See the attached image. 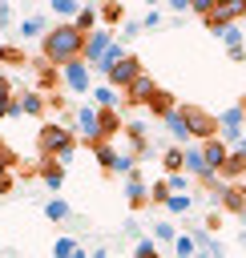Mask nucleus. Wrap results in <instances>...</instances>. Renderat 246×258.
<instances>
[{
	"mask_svg": "<svg viewBox=\"0 0 246 258\" xmlns=\"http://www.w3.org/2000/svg\"><path fill=\"white\" fill-rule=\"evenodd\" d=\"M113 48V32L109 28H97V32H89L85 36V64H93V69H101V60H105V52Z\"/></svg>",
	"mask_w": 246,
	"mask_h": 258,
	"instance_id": "423d86ee",
	"label": "nucleus"
},
{
	"mask_svg": "<svg viewBox=\"0 0 246 258\" xmlns=\"http://www.w3.org/2000/svg\"><path fill=\"white\" fill-rule=\"evenodd\" d=\"M161 165H165L169 177H173V173H186V149H181V145H169V149L161 153Z\"/></svg>",
	"mask_w": 246,
	"mask_h": 258,
	"instance_id": "a211bd4d",
	"label": "nucleus"
},
{
	"mask_svg": "<svg viewBox=\"0 0 246 258\" xmlns=\"http://www.w3.org/2000/svg\"><path fill=\"white\" fill-rule=\"evenodd\" d=\"M190 238H194V246H198V250H210V242H214V238H210V230H206V226H202V230H194V234H190Z\"/></svg>",
	"mask_w": 246,
	"mask_h": 258,
	"instance_id": "e433bc0d",
	"label": "nucleus"
},
{
	"mask_svg": "<svg viewBox=\"0 0 246 258\" xmlns=\"http://www.w3.org/2000/svg\"><path fill=\"white\" fill-rule=\"evenodd\" d=\"M169 198H173V194H169V185H165V181H157V185L149 189V202H157V206H165Z\"/></svg>",
	"mask_w": 246,
	"mask_h": 258,
	"instance_id": "c9c22d12",
	"label": "nucleus"
},
{
	"mask_svg": "<svg viewBox=\"0 0 246 258\" xmlns=\"http://www.w3.org/2000/svg\"><path fill=\"white\" fill-rule=\"evenodd\" d=\"M89 97H93V105H97V109H113V105H117V101H121V97H117V89H113V85H101V89H93V93H89Z\"/></svg>",
	"mask_w": 246,
	"mask_h": 258,
	"instance_id": "412c9836",
	"label": "nucleus"
},
{
	"mask_svg": "<svg viewBox=\"0 0 246 258\" xmlns=\"http://www.w3.org/2000/svg\"><path fill=\"white\" fill-rule=\"evenodd\" d=\"M125 194H129V206H133V210H141V206L149 202V194H145V181H141V169H133V173L125 177Z\"/></svg>",
	"mask_w": 246,
	"mask_h": 258,
	"instance_id": "4468645a",
	"label": "nucleus"
},
{
	"mask_svg": "<svg viewBox=\"0 0 246 258\" xmlns=\"http://www.w3.org/2000/svg\"><path fill=\"white\" fill-rule=\"evenodd\" d=\"M48 28H52V24H48V16H44V12H28V16H24V24L16 28V36H24V40L40 36V40H44V32H48Z\"/></svg>",
	"mask_w": 246,
	"mask_h": 258,
	"instance_id": "9b49d317",
	"label": "nucleus"
},
{
	"mask_svg": "<svg viewBox=\"0 0 246 258\" xmlns=\"http://www.w3.org/2000/svg\"><path fill=\"white\" fill-rule=\"evenodd\" d=\"M145 105H149L157 117H165V113H173V109H177V105H173V93H165V89H153V97H149Z\"/></svg>",
	"mask_w": 246,
	"mask_h": 258,
	"instance_id": "aec40b11",
	"label": "nucleus"
},
{
	"mask_svg": "<svg viewBox=\"0 0 246 258\" xmlns=\"http://www.w3.org/2000/svg\"><path fill=\"white\" fill-rule=\"evenodd\" d=\"M173 258H198V246H194V238H173Z\"/></svg>",
	"mask_w": 246,
	"mask_h": 258,
	"instance_id": "c756f323",
	"label": "nucleus"
},
{
	"mask_svg": "<svg viewBox=\"0 0 246 258\" xmlns=\"http://www.w3.org/2000/svg\"><path fill=\"white\" fill-rule=\"evenodd\" d=\"M40 181H44L48 189H60V181H65V165L52 161V157H40Z\"/></svg>",
	"mask_w": 246,
	"mask_h": 258,
	"instance_id": "2eb2a0df",
	"label": "nucleus"
},
{
	"mask_svg": "<svg viewBox=\"0 0 246 258\" xmlns=\"http://www.w3.org/2000/svg\"><path fill=\"white\" fill-rule=\"evenodd\" d=\"M242 242H246V230H242Z\"/></svg>",
	"mask_w": 246,
	"mask_h": 258,
	"instance_id": "09e8293b",
	"label": "nucleus"
},
{
	"mask_svg": "<svg viewBox=\"0 0 246 258\" xmlns=\"http://www.w3.org/2000/svg\"><path fill=\"white\" fill-rule=\"evenodd\" d=\"M40 56H44V64H52V69H65V64H73V60H81L85 56V36L73 28V24H52L48 32H44V40H40Z\"/></svg>",
	"mask_w": 246,
	"mask_h": 258,
	"instance_id": "f257e3e1",
	"label": "nucleus"
},
{
	"mask_svg": "<svg viewBox=\"0 0 246 258\" xmlns=\"http://www.w3.org/2000/svg\"><path fill=\"white\" fill-rule=\"evenodd\" d=\"M20 113L40 117V113H44V93H20Z\"/></svg>",
	"mask_w": 246,
	"mask_h": 258,
	"instance_id": "4be33fe9",
	"label": "nucleus"
},
{
	"mask_svg": "<svg viewBox=\"0 0 246 258\" xmlns=\"http://www.w3.org/2000/svg\"><path fill=\"white\" fill-rule=\"evenodd\" d=\"M222 40H226V48H242V28H238V24L222 28Z\"/></svg>",
	"mask_w": 246,
	"mask_h": 258,
	"instance_id": "72a5a7b5",
	"label": "nucleus"
},
{
	"mask_svg": "<svg viewBox=\"0 0 246 258\" xmlns=\"http://www.w3.org/2000/svg\"><path fill=\"white\" fill-rule=\"evenodd\" d=\"M173 238H177V230L169 222H153V242H173Z\"/></svg>",
	"mask_w": 246,
	"mask_h": 258,
	"instance_id": "473e14b6",
	"label": "nucleus"
},
{
	"mask_svg": "<svg viewBox=\"0 0 246 258\" xmlns=\"http://www.w3.org/2000/svg\"><path fill=\"white\" fill-rule=\"evenodd\" d=\"M161 121H165V129H169V133L177 137V145L186 149V145H190V129H186V121H181V109H173V113H165Z\"/></svg>",
	"mask_w": 246,
	"mask_h": 258,
	"instance_id": "dca6fc26",
	"label": "nucleus"
},
{
	"mask_svg": "<svg viewBox=\"0 0 246 258\" xmlns=\"http://www.w3.org/2000/svg\"><path fill=\"white\" fill-rule=\"evenodd\" d=\"M190 206H194V198H190V194H173V198L165 202V210H169V214H186Z\"/></svg>",
	"mask_w": 246,
	"mask_h": 258,
	"instance_id": "c85d7f7f",
	"label": "nucleus"
},
{
	"mask_svg": "<svg viewBox=\"0 0 246 258\" xmlns=\"http://www.w3.org/2000/svg\"><path fill=\"white\" fill-rule=\"evenodd\" d=\"M186 8H190V0H169V12H173V16H177V12H186Z\"/></svg>",
	"mask_w": 246,
	"mask_h": 258,
	"instance_id": "79ce46f5",
	"label": "nucleus"
},
{
	"mask_svg": "<svg viewBox=\"0 0 246 258\" xmlns=\"http://www.w3.org/2000/svg\"><path fill=\"white\" fill-rule=\"evenodd\" d=\"M60 81H65L69 93H81V97H85V93H89V64H85V60L65 64V69H60Z\"/></svg>",
	"mask_w": 246,
	"mask_h": 258,
	"instance_id": "1a4fd4ad",
	"label": "nucleus"
},
{
	"mask_svg": "<svg viewBox=\"0 0 246 258\" xmlns=\"http://www.w3.org/2000/svg\"><path fill=\"white\" fill-rule=\"evenodd\" d=\"M4 101H12V81L0 73V105H4Z\"/></svg>",
	"mask_w": 246,
	"mask_h": 258,
	"instance_id": "ea45409f",
	"label": "nucleus"
},
{
	"mask_svg": "<svg viewBox=\"0 0 246 258\" xmlns=\"http://www.w3.org/2000/svg\"><path fill=\"white\" fill-rule=\"evenodd\" d=\"M153 89H157V85H153V77H149V73H141V77L125 89V101H129V105H145V101L153 97Z\"/></svg>",
	"mask_w": 246,
	"mask_h": 258,
	"instance_id": "f8f14e48",
	"label": "nucleus"
},
{
	"mask_svg": "<svg viewBox=\"0 0 246 258\" xmlns=\"http://www.w3.org/2000/svg\"><path fill=\"white\" fill-rule=\"evenodd\" d=\"M77 129L89 145H97L101 141V109L97 105H77Z\"/></svg>",
	"mask_w": 246,
	"mask_h": 258,
	"instance_id": "6e6552de",
	"label": "nucleus"
},
{
	"mask_svg": "<svg viewBox=\"0 0 246 258\" xmlns=\"http://www.w3.org/2000/svg\"><path fill=\"white\" fill-rule=\"evenodd\" d=\"M165 185H169V194H186V185H190V173H173V177H165Z\"/></svg>",
	"mask_w": 246,
	"mask_h": 258,
	"instance_id": "f704fd0d",
	"label": "nucleus"
},
{
	"mask_svg": "<svg viewBox=\"0 0 246 258\" xmlns=\"http://www.w3.org/2000/svg\"><path fill=\"white\" fill-rule=\"evenodd\" d=\"M36 77H40V89H56V85H60V73H56L52 64H40Z\"/></svg>",
	"mask_w": 246,
	"mask_h": 258,
	"instance_id": "cd10ccee",
	"label": "nucleus"
},
{
	"mask_svg": "<svg viewBox=\"0 0 246 258\" xmlns=\"http://www.w3.org/2000/svg\"><path fill=\"white\" fill-rule=\"evenodd\" d=\"M93 153H97V165H101L105 173H113V169H117V157H121V153L113 149V141H97V145H93Z\"/></svg>",
	"mask_w": 246,
	"mask_h": 258,
	"instance_id": "f3484780",
	"label": "nucleus"
},
{
	"mask_svg": "<svg viewBox=\"0 0 246 258\" xmlns=\"http://www.w3.org/2000/svg\"><path fill=\"white\" fill-rule=\"evenodd\" d=\"M89 258H109V250H105V246H97V250H93Z\"/></svg>",
	"mask_w": 246,
	"mask_h": 258,
	"instance_id": "a18cd8bd",
	"label": "nucleus"
},
{
	"mask_svg": "<svg viewBox=\"0 0 246 258\" xmlns=\"http://www.w3.org/2000/svg\"><path fill=\"white\" fill-rule=\"evenodd\" d=\"M242 16H246V0H218L214 12L206 16V28H210V36H222V28H230Z\"/></svg>",
	"mask_w": 246,
	"mask_h": 258,
	"instance_id": "20e7f679",
	"label": "nucleus"
},
{
	"mask_svg": "<svg viewBox=\"0 0 246 258\" xmlns=\"http://www.w3.org/2000/svg\"><path fill=\"white\" fill-rule=\"evenodd\" d=\"M44 218H52V222H65V218H73V210H69V202L52 198V202L44 206Z\"/></svg>",
	"mask_w": 246,
	"mask_h": 258,
	"instance_id": "b1692460",
	"label": "nucleus"
},
{
	"mask_svg": "<svg viewBox=\"0 0 246 258\" xmlns=\"http://www.w3.org/2000/svg\"><path fill=\"white\" fill-rule=\"evenodd\" d=\"M141 73H145V60H141V56H125V60H121V64H113L105 77H109V85H113V89H121V93H125Z\"/></svg>",
	"mask_w": 246,
	"mask_h": 258,
	"instance_id": "39448f33",
	"label": "nucleus"
},
{
	"mask_svg": "<svg viewBox=\"0 0 246 258\" xmlns=\"http://www.w3.org/2000/svg\"><path fill=\"white\" fill-rule=\"evenodd\" d=\"M12 24V4H0V28Z\"/></svg>",
	"mask_w": 246,
	"mask_h": 258,
	"instance_id": "a19ab883",
	"label": "nucleus"
},
{
	"mask_svg": "<svg viewBox=\"0 0 246 258\" xmlns=\"http://www.w3.org/2000/svg\"><path fill=\"white\" fill-rule=\"evenodd\" d=\"M73 258H89V254H85V250H77V254H73Z\"/></svg>",
	"mask_w": 246,
	"mask_h": 258,
	"instance_id": "49530a36",
	"label": "nucleus"
},
{
	"mask_svg": "<svg viewBox=\"0 0 246 258\" xmlns=\"http://www.w3.org/2000/svg\"><path fill=\"white\" fill-rule=\"evenodd\" d=\"M0 60H4V64H28V56H24L16 44H4V48H0Z\"/></svg>",
	"mask_w": 246,
	"mask_h": 258,
	"instance_id": "7c9ffc66",
	"label": "nucleus"
},
{
	"mask_svg": "<svg viewBox=\"0 0 246 258\" xmlns=\"http://www.w3.org/2000/svg\"><path fill=\"white\" fill-rule=\"evenodd\" d=\"M242 129H246V113H242V105H230L226 113H218V137L230 145H238V137H242Z\"/></svg>",
	"mask_w": 246,
	"mask_h": 258,
	"instance_id": "0eeeda50",
	"label": "nucleus"
},
{
	"mask_svg": "<svg viewBox=\"0 0 246 258\" xmlns=\"http://www.w3.org/2000/svg\"><path fill=\"white\" fill-rule=\"evenodd\" d=\"M186 173H190L194 181H206V177H214V173L206 169V157H202V145H186Z\"/></svg>",
	"mask_w": 246,
	"mask_h": 258,
	"instance_id": "ddd939ff",
	"label": "nucleus"
},
{
	"mask_svg": "<svg viewBox=\"0 0 246 258\" xmlns=\"http://www.w3.org/2000/svg\"><path fill=\"white\" fill-rule=\"evenodd\" d=\"M52 12H56V16H65V24H73V20H77V12H81V4H77V0H52Z\"/></svg>",
	"mask_w": 246,
	"mask_h": 258,
	"instance_id": "5701e85b",
	"label": "nucleus"
},
{
	"mask_svg": "<svg viewBox=\"0 0 246 258\" xmlns=\"http://www.w3.org/2000/svg\"><path fill=\"white\" fill-rule=\"evenodd\" d=\"M81 246L73 242V238H56V246H52V258H73Z\"/></svg>",
	"mask_w": 246,
	"mask_h": 258,
	"instance_id": "2f4dec72",
	"label": "nucleus"
},
{
	"mask_svg": "<svg viewBox=\"0 0 246 258\" xmlns=\"http://www.w3.org/2000/svg\"><path fill=\"white\" fill-rule=\"evenodd\" d=\"M12 161H16V157H12V149H8V145H0V189H8V185H12V181H8Z\"/></svg>",
	"mask_w": 246,
	"mask_h": 258,
	"instance_id": "a878e982",
	"label": "nucleus"
},
{
	"mask_svg": "<svg viewBox=\"0 0 246 258\" xmlns=\"http://www.w3.org/2000/svg\"><path fill=\"white\" fill-rule=\"evenodd\" d=\"M230 149H234V153H238V157L246 161V137H238V145H230Z\"/></svg>",
	"mask_w": 246,
	"mask_h": 258,
	"instance_id": "c03bdc74",
	"label": "nucleus"
},
{
	"mask_svg": "<svg viewBox=\"0 0 246 258\" xmlns=\"http://www.w3.org/2000/svg\"><path fill=\"white\" fill-rule=\"evenodd\" d=\"M36 145H40V157H52V161H73V153H77V137H73V129L69 125H60V121H48V125H40V133H36Z\"/></svg>",
	"mask_w": 246,
	"mask_h": 258,
	"instance_id": "f03ea898",
	"label": "nucleus"
},
{
	"mask_svg": "<svg viewBox=\"0 0 246 258\" xmlns=\"http://www.w3.org/2000/svg\"><path fill=\"white\" fill-rule=\"evenodd\" d=\"M214 4H218V0H194V4H190V8H194V12H198V16H202V20H206V16H210V12H214Z\"/></svg>",
	"mask_w": 246,
	"mask_h": 258,
	"instance_id": "4c0bfd02",
	"label": "nucleus"
},
{
	"mask_svg": "<svg viewBox=\"0 0 246 258\" xmlns=\"http://www.w3.org/2000/svg\"><path fill=\"white\" fill-rule=\"evenodd\" d=\"M137 32H141V20H129V24H125V28H121V40H133V36H137Z\"/></svg>",
	"mask_w": 246,
	"mask_h": 258,
	"instance_id": "58836bf2",
	"label": "nucleus"
},
{
	"mask_svg": "<svg viewBox=\"0 0 246 258\" xmlns=\"http://www.w3.org/2000/svg\"><path fill=\"white\" fill-rule=\"evenodd\" d=\"M181 109V121H186V129H190V141H210V137H218V117L214 113H206V109H198V105H177Z\"/></svg>",
	"mask_w": 246,
	"mask_h": 258,
	"instance_id": "7ed1b4c3",
	"label": "nucleus"
},
{
	"mask_svg": "<svg viewBox=\"0 0 246 258\" xmlns=\"http://www.w3.org/2000/svg\"><path fill=\"white\" fill-rule=\"evenodd\" d=\"M97 16H101L105 24H117V20L125 16V8H121V4H101V8H97Z\"/></svg>",
	"mask_w": 246,
	"mask_h": 258,
	"instance_id": "bb28decb",
	"label": "nucleus"
},
{
	"mask_svg": "<svg viewBox=\"0 0 246 258\" xmlns=\"http://www.w3.org/2000/svg\"><path fill=\"white\" fill-rule=\"evenodd\" d=\"M202 157H206V169L210 173H222V165L230 157V145L222 137H210V141H202Z\"/></svg>",
	"mask_w": 246,
	"mask_h": 258,
	"instance_id": "9d476101",
	"label": "nucleus"
},
{
	"mask_svg": "<svg viewBox=\"0 0 246 258\" xmlns=\"http://www.w3.org/2000/svg\"><path fill=\"white\" fill-rule=\"evenodd\" d=\"M157 20H161V16H157V12H145V16H141V28H153V24H157Z\"/></svg>",
	"mask_w": 246,
	"mask_h": 258,
	"instance_id": "37998d69",
	"label": "nucleus"
},
{
	"mask_svg": "<svg viewBox=\"0 0 246 258\" xmlns=\"http://www.w3.org/2000/svg\"><path fill=\"white\" fill-rule=\"evenodd\" d=\"M73 28H77L81 36H89V32H97V8H89V4H81V12H77V20H73Z\"/></svg>",
	"mask_w": 246,
	"mask_h": 258,
	"instance_id": "6ab92c4d",
	"label": "nucleus"
},
{
	"mask_svg": "<svg viewBox=\"0 0 246 258\" xmlns=\"http://www.w3.org/2000/svg\"><path fill=\"white\" fill-rule=\"evenodd\" d=\"M242 113H246V97H242Z\"/></svg>",
	"mask_w": 246,
	"mask_h": 258,
	"instance_id": "de8ad7c7",
	"label": "nucleus"
},
{
	"mask_svg": "<svg viewBox=\"0 0 246 258\" xmlns=\"http://www.w3.org/2000/svg\"><path fill=\"white\" fill-rule=\"evenodd\" d=\"M133 258H161V254H157V242H153V238H137V242H133Z\"/></svg>",
	"mask_w": 246,
	"mask_h": 258,
	"instance_id": "393cba45",
	"label": "nucleus"
}]
</instances>
